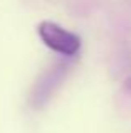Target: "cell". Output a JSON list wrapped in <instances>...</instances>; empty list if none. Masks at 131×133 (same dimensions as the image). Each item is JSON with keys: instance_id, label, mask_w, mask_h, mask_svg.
I'll return each mask as SVG.
<instances>
[{"instance_id": "cell-1", "label": "cell", "mask_w": 131, "mask_h": 133, "mask_svg": "<svg viewBox=\"0 0 131 133\" xmlns=\"http://www.w3.org/2000/svg\"><path fill=\"white\" fill-rule=\"evenodd\" d=\"M37 34L47 47L62 56H76L81 49V37L77 34L71 32L50 20L40 22L37 25Z\"/></svg>"}]
</instances>
